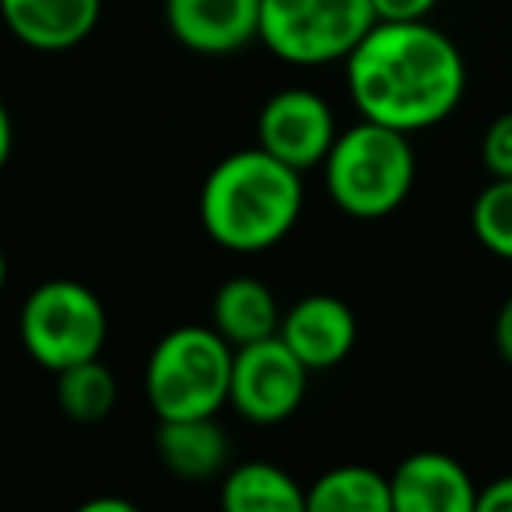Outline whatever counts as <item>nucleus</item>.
I'll list each match as a JSON object with an SVG mask.
<instances>
[{
    "instance_id": "f257e3e1",
    "label": "nucleus",
    "mask_w": 512,
    "mask_h": 512,
    "mask_svg": "<svg viewBox=\"0 0 512 512\" xmlns=\"http://www.w3.org/2000/svg\"><path fill=\"white\" fill-rule=\"evenodd\" d=\"M344 78L362 120L418 134L453 116L467 88V64L460 46L428 18L376 22L348 53Z\"/></svg>"
},
{
    "instance_id": "f03ea898",
    "label": "nucleus",
    "mask_w": 512,
    "mask_h": 512,
    "mask_svg": "<svg viewBox=\"0 0 512 512\" xmlns=\"http://www.w3.org/2000/svg\"><path fill=\"white\" fill-rule=\"evenodd\" d=\"M302 207V172L260 144L225 155L200 186V225L214 246L232 253L278 246L299 225Z\"/></svg>"
},
{
    "instance_id": "7ed1b4c3",
    "label": "nucleus",
    "mask_w": 512,
    "mask_h": 512,
    "mask_svg": "<svg viewBox=\"0 0 512 512\" xmlns=\"http://www.w3.org/2000/svg\"><path fill=\"white\" fill-rule=\"evenodd\" d=\"M418 158L411 134L383 127V123L358 120L341 130L323 158V183L327 193L351 218H386L411 197Z\"/></svg>"
},
{
    "instance_id": "20e7f679",
    "label": "nucleus",
    "mask_w": 512,
    "mask_h": 512,
    "mask_svg": "<svg viewBox=\"0 0 512 512\" xmlns=\"http://www.w3.org/2000/svg\"><path fill=\"white\" fill-rule=\"evenodd\" d=\"M235 348L214 327H176L151 348L144 393L158 421L214 418L228 404Z\"/></svg>"
},
{
    "instance_id": "39448f33",
    "label": "nucleus",
    "mask_w": 512,
    "mask_h": 512,
    "mask_svg": "<svg viewBox=\"0 0 512 512\" xmlns=\"http://www.w3.org/2000/svg\"><path fill=\"white\" fill-rule=\"evenodd\" d=\"M18 337L36 365L57 376L88 358H99L109 337V316L88 285L71 278L43 281L18 313Z\"/></svg>"
},
{
    "instance_id": "423d86ee",
    "label": "nucleus",
    "mask_w": 512,
    "mask_h": 512,
    "mask_svg": "<svg viewBox=\"0 0 512 512\" xmlns=\"http://www.w3.org/2000/svg\"><path fill=\"white\" fill-rule=\"evenodd\" d=\"M372 0H264L260 43L295 67H323L348 53L376 25Z\"/></svg>"
},
{
    "instance_id": "0eeeda50",
    "label": "nucleus",
    "mask_w": 512,
    "mask_h": 512,
    "mask_svg": "<svg viewBox=\"0 0 512 512\" xmlns=\"http://www.w3.org/2000/svg\"><path fill=\"white\" fill-rule=\"evenodd\" d=\"M309 369L278 334L235 348L228 404L253 425H278L302 407Z\"/></svg>"
},
{
    "instance_id": "6e6552de",
    "label": "nucleus",
    "mask_w": 512,
    "mask_h": 512,
    "mask_svg": "<svg viewBox=\"0 0 512 512\" xmlns=\"http://www.w3.org/2000/svg\"><path fill=\"white\" fill-rule=\"evenodd\" d=\"M337 134L341 130L330 102L309 88H285L271 95L256 120V144L299 172L323 165Z\"/></svg>"
},
{
    "instance_id": "1a4fd4ad",
    "label": "nucleus",
    "mask_w": 512,
    "mask_h": 512,
    "mask_svg": "<svg viewBox=\"0 0 512 512\" xmlns=\"http://www.w3.org/2000/svg\"><path fill=\"white\" fill-rule=\"evenodd\" d=\"M264 0H165V25L179 46L204 57H225L260 43Z\"/></svg>"
},
{
    "instance_id": "9d476101",
    "label": "nucleus",
    "mask_w": 512,
    "mask_h": 512,
    "mask_svg": "<svg viewBox=\"0 0 512 512\" xmlns=\"http://www.w3.org/2000/svg\"><path fill=\"white\" fill-rule=\"evenodd\" d=\"M278 337L306 362L309 372L334 369L358 341V320L337 295H306L281 316Z\"/></svg>"
},
{
    "instance_id": "9b49d317",
    "label": "nucleus",
    "mask_w": 512,
    "mask_h": 512,
    "mask_svg": "<svg viewBox=\"0 0 512 512\" xmlns=\"http://www.w3.org/2000/svg\"><path fill=\"white\" fill-rule=\"evenodd\" d=\"M393 512H477V484L446 453H411L390 474Z\"/></svg>"
},
{
    "instance_id": "f8f14e48",
    "label": "nucleus",
    "mask_w": 512,
    "mask_h": 512,
    "mask_svg": "<svg viewBox=\"0 0 512 512\" xmlns=\"http://www.w3.org/2000/svg\"><path fill=\"white\" fill-rule=\"evenodd\" d=\"M0 18L29 50L64 53L95 32L102 0H0Z\"/></svg>"
},
{
    "instance_id": "ddd939ff",
    "label": "nucleus",
    "mask_w": 512,
    "mask_h": 512,
    "mask_svg": "<svg viewBox=\"0 0 512 512\" xmlns=\"http://www.w3.org/2000/svg\"><path fill=\"white\" fill-rule=\"evenodd\" d=\"M281 316L285 313H281V306H278V295L260 278H249V274L228 278L225 285L214 292V302H211V327L218 330L232 348L274 337L281 330Z\"/></svg>"
},
{
    "instance_id": "4468645a",
    "label": "nucleus",
    "mask_w": 512,
    "mask_h": 512,
    "mask_svg": "<svg viewBox=\"0 0 512 512\" xmlns=\"http://www.w3.org/2000/svg\"><path fill=\"white\" fill-rule=\"evenodd\" d=\"M155 449L162 463L183 481H207L228 463V435L214 418H165L158 421Z\"/></svg>"
},
{
    "instance_id": "2eb2a0df",
    "label": "nucleus",
    "mask_w": 512,
    "mask_h": 512,
    "mask_svg": "<svg viewBox=\"0 0 512 512\" xmlns=\"http://www.w3.org/2000/svg\"><path fill=\"white\" fill-rule=\"evenodd\" d=\"M221 505L228 512H302L306 488L278 463H239L221 481Z\"/></svg>"
},
{
    "instance_id": "dca6fc26",
    "label": "nucleus",
    "mask_w": 512,
    "mask_h": 512,
    "mask_svg": "<svg viewBox=\"0 0 512 512\" xmlns=\"http://www.w3.org/2000/svg\"><path fill=\"white\" fill-rule=\"evenodd\" d=\"M309 512H393L390 477L362 463H344L306 488Z\"/></svg>"
},
{
    "instance_id": "f3484780",
    "label": "nucleus",
    "mask_w": 512,
    "mask_h": 512,
    "mask_svg": "<svg viewBox=\"0 0 512 512\" xmlns=\"http://www.w3.org/2000/svg\"><path fill=\"white\" fill-rule=\"evenodd\" d=\"M57 400L60 411L71 421L81 425H95L116 407V376L106 362L99 358H88L71 369L57 372Z\"/></svg>"
},
{
    "instance_id": "a211bd4d",
    "label": "nucleus",
    "mask_w": 512,
    "mask_h": 512,
    "mask_svg": "<svg viewBox=\"0 0 512 512\" xmlns=\"http://www.w3.org/2000/svg\"><path fill=\"white\" fill-rule=\"evenodd\" d=\"M470 228L488 253L512 260V179H491L470 207Z\"/></svg>"
},
{
    "instance_id": "6ab92c4d",
    "label": "nucleus",
    "mask_w": 512,
    "mask_h": 512,
    "mask_svg": "<svg viewBox=\"0 0 512 512\" xmlns=\"http://www.w3.org/2000/svg\"><path fill=\"white\" fill-rule=\"evenodd\" d=\"M481 162L491 179H512V113L495 116L481 141Z\"/></svg>"
},
{
    "instance_id": "aec40b11",
    "label": "nucleus",
    "mask_w": 512,
    "mask_h": 512,
    "mask_svg": "<svg viewBox=\"0 0 512 512\" xmlns=\"http://www.w3.org/2000/svg\"><path fill=\"white\" fill-rule=\"evenodd\" d=\"M439 0H372L379 22H421L435 11Z\"/></svg>"
},
{
    "instance_id": "412c9836",
    "label": "nucleus",
    "mask_w": 512,
    "mask_h": 512,
    "mask_svg": "<svg viewBox=\"0 0 512 512\" xmlns=\"http://www.w3.org/2000/svg\"><path fill=\"white\" fill-rule=\"evenodd\" d=\"M477 512H512V474L491 481L477 495Z\"/></svg>"
},
{
    "instance_id": "4be33fe9",
    "label": "nucleus",
    "mask_w": 512,
    "mask_h": 512,
    "mask_svg": "<svg viewBox=\"0 0 512 512\" xmlns=\"http://www.w3.org/2000/svg\"><path fill=\"white\" fill-rule=\"evenodd\" d=\"M495 344H498V355L512 365V299H505L495 316Z\"/></svg>"
},
{
    "instance_id": "5701e85b",
    "label": "nucleus",
    "mask_w": 512,
    "mask_h": 512,
    "mask_svg": "<svg viewBox=\"0 0 512 512\" xmlns=\"http://www.w3.org/2000/svg\"><path fill=\"white\" fill-rule=\"evenodd\" d=\"M11 148H15V127H11L8 106H4V99H0V172H4V165H8Z\"/></svg>"
},
{
    "instance_id": "b1692460",
    "label": "nucleus",
    "mask_w": 512,
    "mask_h": 512,
    "mask_svg": "<svg viewBox=\"0 0 512 512\" xmlns=\"http://www.w3.org/2000/svg\"><path fill=\"white\" fill-rule=\"evenodd\" d=\"M78 512H137V505L127 498H92V502H81Z\"/></svg>"
},
{
    "instance_id": "393cba45",
    "label": "nucleus",
    "mask_w": 512,
    "mask_h": 512,
    "mask_svg": "<svg viewBox=\"0 0 512 512\" xmlns=\"http://www.w3.org/2000/svg\"><path fill=\"white\" fill-rule=\"evenodd\" d=\"M8 285V256H4V246H0V292Z\"/></svg>"
}]
</instances>
